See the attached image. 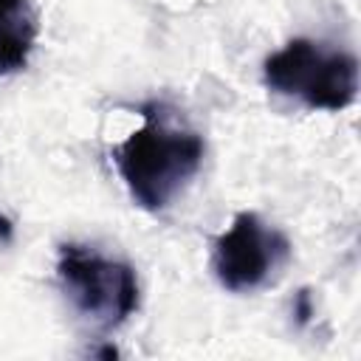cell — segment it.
Masks as SVG:
<instances>
[{
	"mask_svg": "<svg viewBox=\"0 0 361 361\" xmlns=\"http://www.w3.org/2000/svg\"><path fill=\"white\" fill-rule=\"evenodd\" d=\"M37 39V17L28 0H0V76L20 71Z\"/></svg>",
	"mask_w": 361,
	"mask_h": 361,
	"instance_id": "5b68a950",
	"label": "cell"
},
{
	"mask_svg": "<svg viewBox=\"0 0 361 361\" xmlns=\"http://www.w3.org/2000/svg\"><path fill=\"white\" fill-rule=\"evenodd\" d=\"M262 82L268 90L299 99L310 110H344L358 93V59L296 37L265 59Z\"/></svg>",
	"mask_w": 361,
	"mask_h": 361,
	"instance_id": "7a4b0ae2",
	"label": "cell"
},
{
	"mask_svg": "<svg viewBox=\"0 0 361 361\" xmlns=\"http://www.w3.org/2000/svg\"><path fill=\"white\" fill-rule=\"evenodd\" d=\"M141 116L144 124L113 149V161L130 197L147 212H164L197 175L206 144L195 130L175 124L158 102L144 104Z\"/></svg>",
	"mask_w": 361,
	"mask_h": 361,
	"instance_id": "6da1fadb",
	"label": "cell"
},
{
	"mask_svg": "<svg viewBox=\"0 0 361 361\" xmlns=\"http://www.w3.org/2000/svg\"><path fill=\"white\" fill-rule=\"evenodd\" d=\"M11 237H14V226L6 214H0V243H11Z\"/></svg>",
	"mask_w": 361,
	"mask_h": 361,
	"instance_id": "52a82bcc",
	"label": "cell"
},
{
	"mask_svg": "<svg viewBox=\"0 0 361 361\" xmlns=\"http://www.w3.org/2000/svg\"><path fill=\"white\" fill-rule=\"evenodd\" d=\"M293 316H296V324H307V319L313 316V305H310V290H299L296 299H293Z\"/></svg>",
	"mask_w": 361,
	"mask_h": 361,
	"instance_id": "8992f818",
	"label": "cell"
},
{
	"mask_svg": "<svg viewBox=\"0 0 361 361\" xmlns=\"http://www.w3.org/2000/svg\"><path fill=\"white\" fill-rule=\"evenodd\" d=\"M288 259L290 240L257 212H240L212 248V271L231 293L262 288Z\"/></svg>",
	"mask_w": 361,
	"mask_h": 361,
	"instance_id": "277c9868",
	"label": "cell"
},
{
	"mask_svg": "<svg viewBox=\"0 0 361 361\" xmlns=\"http://www.w3.org/2000/svg\"><path fill=\"white\" fill-rule=\"evenodd\" d=\"M56 276L76 313L99 330H113L138 310V276L133 265L87 245H59Z\"/></svg>",
	"mask_w": 361,
	"mask_h": 361,
	"instance_id": "3957f363",
	"label": "cell"
}]
</instances>
